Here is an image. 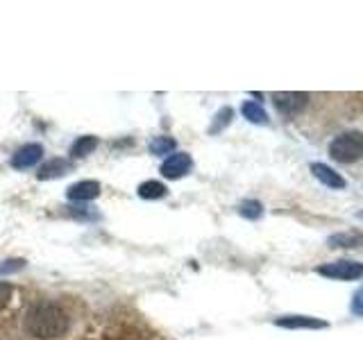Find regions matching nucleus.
I'll use <instances>...</instances> for the list:
<instances>
[{
    "mask_svg": "<svg viewBox=\"0 0 363 340\" xmlns=\"http://www.w3.org/2000/svg\"><path fill=\"white\" fill-rule=\"evenodd\" d=\"M26 329L30 332V336L39 340H55L66 336V332L71 329V317H68V313L60 304L39 302L28 311Z\"/></svg>",
    "mask_w": 363,
    "mask_h": 340,
    "instance_id": "obj_1",
    "label": "nucleus"
},
{
    "mask_svg": "<svg viewBox=\"0 0 363 340\" xmlns=\"http://www.w3.org/2000/svg\"><path fill=\"white\" fill-rule=\"evenodd\" d=\"M329 157L338 164H357L363 159V132L350 130L329 143Z\"/></svg>",
    "mask_w": 363,
    "mask_h": 340,
    "instance_id": "obj_2",
    "label": "nucleus"
},
{
    "mask_svg": "<svg viewBox=\"0 0 363 340\" xmlns=\"http://www.w3.org/2000/svg\"><path fill=\"white\" fill-rule=\"evenodd\" d=\"M315 272L327 279L354 281V279L363 277V264H359V261H350V259H338V261H329L325 266H318Z\"/></svg>",
    "mask_w": 363,
    "mask_h": 340,
    "instance_id": "obj_3",
    "label": "nucleus"
},
{
    "mask_svg": "<svg viewBox=\"0 0 363 340\" xmlns=\"http://www.w3.org/2000/svg\"><path fill=\"white\" fill-rule=\"evenodd\" d=\"M270 98H272V102H275L277 111L284 118L300 116V113L304 111V107L309 105V94H298V91H286V94L277 91V94H272Z\"/></svg>",
    "mask_w": 363,
    "mask_h": 340,
    "instance_id": "obj_4",
    "label": "nucleus"
},
{
    "mask_svg": "<svg viewBox=\"0 0 363 340\" xmlns=\"http://www.w3.org/2000/svg\"><path fill=\"white\" fill-rule=\"evenodd\" d=\"M43 159V145L39 143H26L23 147L11 154V166L16 170H28L32 166H37Z\"/></svg>",
    "mask_w": 363,
    "mask_h": 340,
    "instance_id": "obj_5",
    "label": "nucleus"
},
{
    "mask_svg": "<svg viewBox=\"0 0 363 340\" xmlns=\"http://www.w3.org/2000/svg\"><path fill=\"white\" fill-rule=\"evenodd\" d=\"M191 168H193L191 154H186V152H173L162 164V175L166 179H179V177H184Z\"/></svg>",
    "mask_w": 363,
    "mask_h": 340,
    "instance_id": "obj_6",
    "label": "nucleus"
},
{
    "mask_svg": "<svg viewBox=\"0 0 363 340\" xmlns=\"http://www.w3.org/2000/svg\"><path fill=\"white\" fill-rule=\"evenodd\" d=\"M311 173L313 177L320 181L323 186L334 188V191H343L347 186V181L343 179V175L336 173L334 168H329L327 164H311Z\"/></svg>",
    "mask_w": 363,
    "mask_h": 340,
    "instance_id": "obj_7",
    "label": "nucleus"
},
{
    "mask_svg": "<svg viewBox=\"0 0 363 340\" xmlns=\"http://www.w3.org/2000/svg\"><path fill=\"white\" fill-rule=\"evenodd\" d=\"M275 324L281 329H327L329 327L320 317H311V315H281L275 320Z\"/></svg>",
    "mask_w": 363,
    "mask_h": 340,
    "instance_id": "obj_8",
    "label": "nucleus"
},
{
    "mask_svg": "<svg viewBox=\"0 0 363 340\" xmlns=\"http://www.w3.org/2000/svg\"><path fill=\"white\" fill-rule=\"evenodd\" d=\"M66 196L71 202H89V200H96L100 196V184L94 179H82L77 184L68 186Z\"/></svg>",
    "mask_w": 363,
    "mask_h": 340,
    "instance_id": "obj_9",
    "label": "nucleus"
},
{
    "mask_svg": "<svg viewBox=\"0 0 363 340\" xmlns=\"http://www.w3.org/2000/svg\"><path fill=\"white\" fill-rule=\"evenodd\" d=\"M68 170H71V162H66V159H50V162H45L39 168L37 177L39 179H55V177L66 175Z\"/></svg>",
    "mask_w": 363,
    "mask_h": 340,
    "instance_id": "obj_10",
    "label": "nucleus"
},
{
    "mask_svg": "<svg viewBox=\"0 0 363 340\" xmlns=\"http://www.w3.org/2000/svg\"><path fill=\"white\" fill-rule=\"evenodd\" d=\"M327 245L329 247H361L363 245V234L361 232H340L327 238Z\"/></svg>",
    "mask_w": 363,
    "mask_h": 340,
    "instance_id": "obj_11",
    "label": "nucleus"
},
{
    "mask_svg": "<svg viewBox=\"0 0 363 340\" xmlns=\"http://www.w3.org/2000/svg\"><path fill=\"white\" fill-rule=\"evenodd\" d=\"M241 111H243V116H245L250 123H255V125H268V113H266L264 107L259 105V102H255V100L243 102Z\"/></svg>",
    "mask_w": 363,
    "mask_h": 340,
    "instance_id": "obj_12",
    "label": "nucleus"
},
{
    "mask_svg": "<svg viewBox=\"0 0 363 340\" xmlns=\"http://www.w3.org/2000/svg\"><path fill=\"white\" fill-rule=\"evenodd\" d=\"M147 147H150V152L157 154V157H164V154H173L175 152V139H170V136H155V139L147 143Z\"/></svg>",
    "mask_w": 363,
    "mask_h": 340,
    "instance_id": "obj_13",
    "label": "nucleus"
},
{
    "mask_svg": "<svg viewBox=\"0 0 363 340\" xmlns=\"http://www.w3.org/2000/svg\"><path fill=\"white\" fill-rule=\"evenodd\" d=\"M98 147V139L96 136H79V139L71 145V157H86V154H91Z\"/></svg>",
    "mask_w": 363,
    "mask_h": 340,
    "instance_id": "obj_14",
    "label": "nucleus"
},
{
    "mask_svg": "<svg viewBox=\"0 0 363 340\" xmlns=\"http://www.w3.org/2000/svg\"><path fill=\"white\" fill-rule=\"evenodd\" d=\"M166 186L162 184V181L157 179H150V181H143V184L139 186V198L143 200H159L166 196Z\"/></svg>",
    "mask_w": 363,
    "mask_h": 340,
    "instance_id": "obj_15",
    "label": "nucleus"
},
{
    "mask_svg": "<svg viewBox=\"0 0 363 340\" xmlns=\"http://www.w3.org/2000/svg\"><path fill=\"white\" fill-rule=\"evenodd\" d=\"M238 213L247 220H257V218H261V213H264V207H261V202H257V200H245L238 204Z\"/></svg>",
    "mask_w": 363,
    "mask_h": 340,
    "instance_id": "obj_16",
    "label": "nucleus"
},
{
    "mask_svg": "<svg viewBox=\"0 0 363 340\" xmlns=\"http://www.w3.org/2000/svg\"><path fill=\"white\" fill-rule=\"evenodd\" d=\"M232 116H234V111H232L230 107H223L218 113H216V118H213V123H211L209 132H211V134H218L220 130H225L227 125L232 123Z\"/></svg>",
    "mask_w": 363,
    "mask_h": 340,
    "instance_id": "obj_17",
    "label": "nucleus"
},
{
    "mask_svg": "<svg viewBox=\"0 0 363 340\" xmlns=\"http://www.w3.org/2000/svg\"><path fill=\"white\" fill-rule=\"evenodd\" d=\"M23 266H26V261H21V259H11V261H5V264L0 266V272H3V275H9V272L21 270Z\"/></svg>",
    "mask_w": 363,
    "mask_h": 340,
    "instance_id": "obj_18",
    "label": "nucleus"
},
{
    "mask_svg": "<svg viewBox=\"0 0 363 340\" xmlns=\"http://www.w3.org/2000/svg\"><path fill=\"white\" fill-rule=\"evenodd\" d=\"M9 298V286H5V283H0V306H3Z\"/></svg>",
    "mask_w": 363,
    "mask_h": 340,
    "instance_id": "obj_19",
    "label": "nucleus"
}]
</instances>
